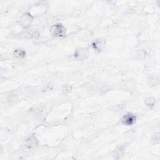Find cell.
Here are the masks:
<instances>
[{
	"label": "cell",
	"mask_w": 160,
	"mask_h": 160,
	"mask_svg": "<svg viewBox=\"0 0 160 160\" xmlns=\"http://www.w3.org/2000/svg\"><path fill=\"white\" fill-rule=\"evenodd\" d=\"M37 144H38V141L36 140V138L34 136H32L27 140L26 146L28 148H32L36 146Z\"/></svg>",
	"instance_id": "cell-3"
},
{
	"label": "cell",
	"mask_w": 160,
	"mask_h": 160,
	"mask_svg": "<svg viewBox=\"0 0 160 160\" xmlns=\"http://www.w3.org/2000/svg\"><path fill=\"white\" fill-rule=\"evenodd\" d=\"M136 121V117L132 114H128L124 116L122 119V122L126 125H132Z\"/></svg>",
	"instance_id": "cell-2"
},
{
	"label": "cell",
	"mask_w": 160,
	"mask_h": 160,
	"mask_svg": "<svg viewBox=\"0 0 160 160\" xmlns=\"http://www.w3.org/2000/svg\"><path fill=\"white\" fill-rule=\"evenodd\" d=\"M52 34L57 37L64 36L66 34V29L62 24H57L53 26L51 28Z\"/></svg>",
	"instance_id": "cell-1"
},
{
	"label": "cell",
	"mask_w": 160,
	"mask_h": 160,
	"mask_svg": "<svg viewBox=\"0 0 160 160\" xmlns=\"http://www.w3.org/2000/svg\"><path fill=\"white\" fill-rule=\"evenodd\" d=\"M14 55H15V56L18 57V58H23L24 56H25L26 52L24 50H23V49H17L15 51H14Z\"/></svg>",
	"instance_id": "cell-4"
},
{
	"label": "cell",
	"mask_w": 160,
	"mask_h": 160,
	"mask_svg": "<svg viewBox=\"0 0 160 160\" xmlns=\"http://www.w3.org/2000/svg\"><path fill=\"white\" fill-rule=\"evenodd\" d=\"M64 88H65V89H63V90L64 91L66 92V93H67V91H68L69 92L71 90V87L70 86H65Z\"/></svg>",
	"instance_id": "cell-5"
}]
</instances>
